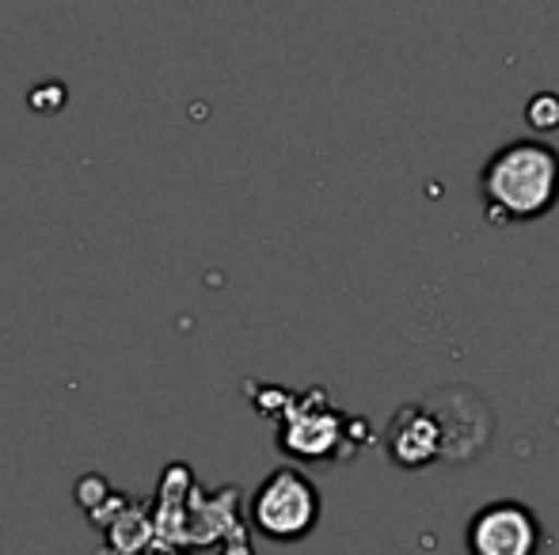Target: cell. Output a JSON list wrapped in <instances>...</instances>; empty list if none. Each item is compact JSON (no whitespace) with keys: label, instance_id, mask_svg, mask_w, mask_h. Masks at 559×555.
Segmentation results:
<instances>
[{"label":"cell","instance_id":"3957f363","mask_svg":"<svg viewBox=\"0 0 559 555\" xmlns=\"http://www.w3.org/2000/svg\"><path fill=\"white\" fill-rule=\"evenodd\" d=\"M346 442V419L328 403L324 393H305L282 403L278 449L294 460H332Z\"/></svg>","mask_w":559,"mask_h":555},{"label":"cell","instance_id":"6da1fadb","mask_svg":"<svg viewBox=\"0 0 559 555\" xmlns=\"http://www.w3.org/2000/svg\"><path fill=\"white\" fill-rule=\"evenodd\" d=\"M479 198L491 225H525L559 202V153L545 141H510L479 171Z\"/></svg>","mask_w":559,"mask_h":555},{"label":"cell","instance_id":"5b68a950","mask_svg":"<svg viewBox=\"0 0 559 555\" xmlns=\"http://www.w3.org/2000/svg\"><path fill=\"white\" fill-rule=\"evenodd\" d=\"M384 449L400 468H427L445 457V426L435 403H407L384 430Z\"/></svg>","mask_w":559,"mask_h":555},{"label":"cell","instance_id":"277c9868","mask_svg":"<svg viewBox=\"0 0 559 555\" xmlns=\"http://www.w3.org/2000/svg\"><path fill=\"white\" fill-rule=\"evenodd\" d=\"M540 541H545L540 518L514 498L487 503L484 510L472 514L468 529H464V544L476 555H533Z\"/></svg>","mask_w":559,"mask_h":555},{"label":"cell","instance_id":"7a4b0ae2","mask_svg":"<svg viewBox=\"0 0 559 555\" xmlns=\"http://www.w3.org/2000/svg\"><path fill=\"white\" fill-rule=\"evenodd\" d=\"M320 521V491L312 487L309 475L297 468H278L271 472L251 495V526L266 541H301Z\"/></svg>","mask_w":559,"mask_h":555},{"label":"cell","instance_id":"8992f818","mask_svg":"<svg viewBox=\"0 0 559 555\" xmlns=\"http://www.w3.org/2000/svg\"><path fill=\"white\" fill-rule=\"evenodd\" d=\"M525 122L537 134H552L559 130V96L556 92H537V96L525 104Z\"/></svg>","mask_w":559,"mask_h":555}]
</instances>
